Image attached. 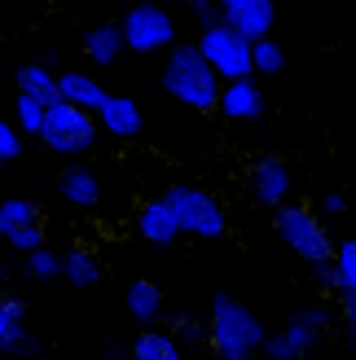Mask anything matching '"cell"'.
Wrapping results in <instances>:
<instances>
[{
  "mask_svg": "<svg viewBox=\"0 0 356 360\" xmlns=\"http://www.w3.org/2000/svg\"><path fill=\"white\" fill-rule=\"evenodd\" d=\"M216 13H220V22L242 31L246 40H255V35H269L273 31L277 0H216Z\"/></svg>",
  "mask_w": 356,
  "mask_h": 360,
  "instance_id": "obj_10",
  "label": "cell"
},
{
  "mask_svg": "<svg viewBox=\"0 0 356 360\" xmlns=\"http://www.w3.org/2000/svg\"><path fill=\"white\" fill-rule=\"evenodd\" d=\"M58 193L66 198L70 207L88 211V207L101 202V176H97L93 167H84V163H70V167L58 176Z\"/></svg>",
  "mask_w": 356,
  "mask_h": 360,
  "instance_id": "obj_16",
  "label": "cell"
},
{
  "mask_svg": "<svg viewBox=\"0 0 356 360\" xmlns=\"http://www.w3.org/2000/svg\"><path fill=\"white\" fill-rule=\"evenodd\" d=\"M40 141L49 154H62V158H80L93 150L97 141V115L84 110L75 101H62L53 97L44 105V123H40Z\"/></svg>",
  "mask_w": 356,
  "mask_h": 360,
  "instance_id": "obj_4",
  "label": "cell"
},
{
  "mask_svg": "<svg viewBox=\"0 0 356 360\" xmlns=\"http://www.w3.org/2000/svg\"><path fill=\"white\" fill-rule=\"evenodd\" d=\"M163 198H167V207L176 215V224H181V233H193V238H207V242L224 238L229 215H224V207H220L216 193L193 189V185H172Z\"/></svg>",
  "mask_w": 356,
  "mask_h": 360,
  "instance_id": "obj_5",
  "label": "cell"
},
{
  "mask_svg": "<svg viewBox=\"0 0 356 360\" xmlns=\"http://www.w3.org/2000/svg\"><path fill=\"white\" fill-rule=\"evenodd\" d=\"M163 88L172 101L189 105V110H216L220 97V75L211 70V62L198 53V44H172L167 49V66H163Z\"/></svg>",
  "mask_w": 356,
  "mask_h": 360,
  "instance_id": "obj_2",
  "label": "cell"
},
{
  "mask_svg": "<svg viewBox=\"0 0 356 360\" xmlns=\"http://www.w3.org/2000/svg\"><path fill=\"white\" fill-rule=\"evenodd\" d=\"M251 193H255V202H264V207L286 202V193H291V167L281 163V158H260V163L251 167Z\"/></svg>",
  "mask_w": 356,
  "mask_h": 360,
  "instance_id": "obj_13",
  "label": "cell"
},
{
  "mask_svg": "<svg viewBox=\"0 0 356 360\" xmlns=\"http://www.w3.org/2000/svg\"><path fill=\"white\" fill-rule=\"evenodd\" d=\"M216 110H220L224 119H234V123L260 119V115H264V93H260V84H255L251 75H242V79H220Z\"/></svg>",
  "mask_w": 356,
  "mask_h": 360,
  "instance_id": "obj_11",
  "label": "cell"
},
{
  "mask_svg": "<svg viewBox=\"0 0 356 360\" xmlns=\"http://www.w3.org/2000/svg\"><path fill=\"white\" fill-rule=\"evenodd\" d=\"M343 211H348V198L334 193V189H326L322 193V215H343Z\"/></svg>",
  "mask_w": 356,
  "mask_h": 360,
  "instance_id": "obj_30",
  "label": "cell"
},
{
  "mask_svg": "<svg viewBox=\"0 0 356 360\" xmlns=\"http://www.w3.org/2000/svg\"><path fill=\"white\" fill-rule=\"evenodd\" d=\"M84 53H88V62H97V66L119 62V53H123V31H119V22L88 27L84 31Z\"/></svg>",
  "mask_w": 356,
  "mask_h": 360,
  "instance_id": "obj_17",
  "label": "cell"
},
{
  "mask_svg": "<svg viewBox=\"0 0 356 360\" xmlns=\"http://www.w3.org/2000/svg\"><path fill=\"white\" fill-rule=\"evenodd\" d=\"M44 105H49V101L31 97V93H18V101H13V119H18V132H23V136H40Z\"/></svg>",
  "mask_w": 356,
  "mask_h": 360,
  "instance_id": "obj_25",
  "label": "cell"
},
{
  "mask_svg": "<svg viewBox=\"0 0 356 360\" xmlns=\"http://www.w3.org/2000/svg\"><path fill=\"white\" fill-rule=\"evenodd\" d=\"M185 5L193 9V18H198V22H216V0H185Z\"/></svg>",
  "mask_w": 356,
  "mask_h": 360,
  "instance_id": "obj_31",
  "label": "cell"
},
{
  "mask_svg": "<svg viewBox=\"0 0 356 360\" xmlns=\"http://www.w3.org/2000/svg\"><path fill=\"white\" fill-rule=\"evenodd\" d=\"M343 338L356 347V295H343Z\"/></svg>",
  "mask_w": 356,
  "mask_h": 360,
  "instance_id": "obj_29",
  "label": "cell"
},
{
  "mask_svg": "<svg viewBox=\"0 0 356 360\" xmlns=\"http://www.w3.org/2000/svg\"><path fill=\"white\" fill-rule=\"evenodd\" d=\"M136 233L146 242H154V246H172L176 238H181V224H176L167 198H150V202L136 211Z\"/></svg>",
  "mask_w": 356,
  "mask_h": 360,
  "instance_id": "obj_15",
  "label": "cell"
},
{
  "mask_svg": "<svg viewBox=\"0 0 356 360\" xmlns=\"http://www.w3.org/2000/svg\"><path fill=\"white\" fill-rule=\"evenodd\" d=\"M0 352H9V356L40 352V343L27 330V303L23 299H0Z\"/></svg>",
  "mask_w": 356,
  "mask_h": 360,
  "instance_id": "obj_12",
  "label": "cell"
},
{
  "mask_svg": "<svg viewBox=\"0 0 356 360\" xmlns=\"http://www.w3.org/2000/svg\"><path fill=\"white\" fill-rule=\"evenodd\" d=\"M23 259H27V273H31L35 281H53V277H62V255H58V250H49L44 242H40V246H31Z\"/></svg>",
  "mask_w": 356,
  "mask_h": 360,
  "instance_id": "obj_26",
  "label": "cell"
},
{
  "mask_svg": "<svg viewBox=\"0 0 356 360\" xmlns=\"http://www.w3.org/2000/svg\"><path fill=\"white\" fill-rule=\"evenodd\" d=\"M18 154H23V132H18V123L0 119V163H13Z\"/></svg>",
  "mask_w": 356,
  "mask_h": 360,
  "instance_id": "obj_27",
  "label": "cell"
},
{
  "mask_svg": "<svg viewBox=\"0 0 356 360\" xmlns=\"http://www.w3.org/2000/svg\"><path fill=\"white\" fill-rule=\"evenodd\" d=\"M0 281H5V268H0Z\"/></svg>",
  "mask_w": 356,
  "mask_h": 360,
  "instance_id": "obj_32",
  "label": "cell"
},
{
  "mask_svg": "<svg viewBox=\"0 0 356 360\" xmlns=\"http://www.w3.org/2000/svg\"><path fill=\"white\" fill-rule=\"evenodd\" d=\"M0 242L13 246L18 255H27L31 246L44 242L40 207H35L31 198H5V202H0Z\"/></svg>",
  "mask_w": 356,
  "mask_h": 360,
  "instance_id": "obj_9",
  "label": "cell"
},
{
  "mask_svg": "<svg viewBox=\"0 0 356 360\" xmlns=\"http://www.w3.org/2000/svg\"><path fill=\"white\" fill-rule=\"evenodd\" d=\"M62 277L75 285V290H93V285L101 281V259L88 246H75V250L62 255Z\"/></svg>",
  "mask_w": 356,
  "mask_h": 360,
  "instance_id": "obj_19",
  "label": "cell"
},
{
  "mask_svg": "<svg viewBox=\"0 0 356 360\" xmlns=\"http://www.w3.org/2000/svg\"><path fill=\"white\" fill-rule=\"evenodd\" d=\"M172 338H176V343H198V338H203V330L193 326L189 316H176V321H172Z\"/></svg>",
  "mask_w": 356,
  "mask_h": 360,
  "instance_id": "obj_28",
  "label": "cell"
},
{
  "mask_svg": "<svg viewBox=\"0 0 356 360\" xmlns=\"http://www.w3.org/2000/svg\"><path fill=\"white\" fill-rule=\"evenodd\" d=\"M136 360H181V343L172 338V330H141L132 343Z\"/></svg>",
  "mask_w": 356,
  "mask_h": 360,
  "instance_id": "obj_21",
  "label": "cell"
},
{
  "mask_svg": "<svg viewBox=\"0 0 356 360\" xmlns=\"http://www.w3.org/2000/svg\"><path fill=\"white\" fill-rule=\"evenodd\" d=\"M163 5H176V0H163Z\"/></svg>",
  "mask_w": 356,
  "mask_h": 360,
  "instance_id": "obj_33",
  "label": "cell"
},
{
  "mask_svg": "<svg viewBox=\"0 0 356 360\" xmlns=\"http://www.w3.org/2000/svg\"><path fill=\"white\" fill-rule=\"evenodd\" d=\"M207 343L220 360H251L264 343V326L246 303L216 295L211 299V316H207Z\"/></svg>",
  "mask_w": 356,
  "mask_h": 360,
  "instance_id": "obj_3",
  "label": "cell"
},
{
  "mask_svg": "<svg viewBox=\"0 0 356 360\" xmlns=\"http://www.w3.org/2000/svg\"><path fill=\"white\" fill-rule=\"evenodd\" d=\"M119 31H123V49H132V53H163L176 44V22L163 9V0H136L123 13Z\"/></svg>",
  "mask_w": 356,
  "mask_h": 360,
  "instance_id": "obj_7",
  "label": "cell"
},
{
  "mask_svg": "<svg viewBox=\"0 0 356 360\" xmlns=\"http://www.w3.org/2000/svg\"><path fill=\"white\" fill-rule=\"evenodd\" d=\"M281 66H286L281 44L273 40V35H255L251 40V70H260V75H277Z\"/></svg>",
  "mask_w": 356,
  "mask_h": 360,
  "instance_id": "obj_24",
  "label": "cell"
},
{
  "mask_svg": "<svg viewBox=\"0 0 356 360\" xmlns=\"http://www.w3.org/2000/svg\"><path fill=\"white\" fill-rule=\"evenodd\" d=\"M198 53L211 62L220 79H242V75H255L251 70V40L242 31H234L229 22H203V35H198Z\"/></svg>",
  "mask_w": 356,
  "mask_h": 360,
  "instance_id": "obj_8",
  "label": "cell"
},
{
  "mask_svg": "<svg viewBox=\"0 0 356 360\" xmlns=\"http://www.w3.org/2000/svg\"><path fill=\"white\" fill-rule=\"evenodd\" d=\"M128 316L141 321V326H154L158 316H163V285H154V281H132L128 285Z\"/></svg>",
  "mask_w": 356,
  "mask_h": 360,
  "instance_id": "obj_18",
  "label": "cell"
},
{
  "mask_svg": "<svg viewBox=\"0 0 356 360\" xmlns=\"http://www.w3.org/2000/svg\"><path fill=\"white\" fill-rule=\"evenodd\" d=\"M93 115H97V128H106L110 136H136L141 123H146L141 119V105L132 97H115V93H106Z\"/></svg>",
  "mask_w": 356,
  "mask_h": 360,
  "instance_id": "obj_14",
  "label": "cell"
},
{
  "mask_svg": "<svg viewBox=\"0 0 356 360\" xmlns=\"http://www.w3.org/2000/svg\"><path fill=\"white\" fill-rule=\"evenodd\" d=\"M18 93H31V97H40V101H53L58 97V75H49L44 66H18Z\"/></svg>",
  "mask_w": 356,
  "mask_h": 360,
  "instance_id": "obj_23",
  "label": "cell"
},
{
  "mask_svg": "<svg viewBox=\"0 0 356 360\" xmlns=\"http://www.w3.org/2000/svg\"><path fill=\"white\" fill-rule=\"evenodd\" d=\"M277 238L286 242V250L295 259H304L317 281L330 285V259H334V238H330V229L326 220L317 215L312 207L304 202H277Z\"/></svg>",
  "mask_w": 356,
  "mask_h": 360,
  "instance_id": "obj_1",
  "label": "cell"
},
{
  "mask_svg": "<svg viewBox=\"0 0 356 360\" xmlns=\"http://www.w3.org/2000/svg\"><path fill=\"white\" fill-rule=\"evenodd\" d=\"M58 97L84 105V110H97L101 97H106V88L93 75H84V70H66V75H58Z\"/></svg>",
  "mask_w": 356,
  "mask_h": 360,
  "instance_id": "obj_20",
  "label": "cell"
},
{
  "mask_svg": "<svg viewBox=\"0 0 356 360\" xmlns=\"http://www.w3.org/2000/svg\"><path fill=\"white\" fill-rule=\"evenodd\" d=\"M326 330H330V308L312 303V308L295 312L277 334H264L260 352H269V360H304V356L326 338Z\"/></svg>",
  "mask_w": 356,
  "mask_h": 360,
  "instance_id": "obj_6",
  "label": "cell"
},
{
  "mask_svg": "<svg viewBox=\"0 0 356 360\" xmlns=\"http://www.w3.org/2000/svg\"><path fill=\"white\" fill-rule=\"evenodd\" d=\"M330 285L339 295H356V242H339L330 259Z\"/></svg>",
  "mask_w": 356,
  "mask_h": 360,
  "instance_id": "obj_22",
  "label": "cell"
}]
</instances>
